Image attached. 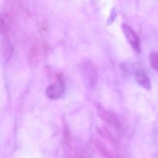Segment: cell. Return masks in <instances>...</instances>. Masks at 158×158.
Listing matches in <instances>:
<instances>
[{"label": "cell", "instance_id": "6da1fadb", "mask_svg": "<svg viewBox=\"0 0 158 158\" xmlns=\"http://www.w3.org/2000/svg\"><path fill=\"white\" fill-rule=\"evenodd\" d=\"M80 71L85 85L88 88L94 87L98 79L97 69L95 65L89 60H86L80 66Z\"/></svg>", "mask_w": 158, "mask_h": 158}, {"label": "cell", "instance_id": "7a4b0ae2", "mask_svg": "<svg viewBox=\"0 0 158 158\" xmlns=\"http://www.w3.org/2000/svg\"><path fill=\"white\" fill-rule=\"evenodd\" d=\"M97 110L98 117H100L103 122L107 123L109 126L112 127L114 129L117 130V131H122L123 127H122L121 123H120V120H119L118 117H117L115 114H113L110 111L106 110L105 108L102 107L100 105L97 106Z\"/></svg>", "mask_w": 158, "mask_h": 158}, {"label": "cell", "instance_id": "3957f363", "mask_svg": "<svg viewBox=\"0 0 158 158\" xmlns=\"http://www.w3.org/2000/svg\"><path fill=\"white\" fill-rule=\"evenodd\" d=\"M122 29L124 33L125 37L129 42L131 46H132L133 49L136 51V52H140V39H139L137 34L134 32V29H132L131 26L129 25L123 23L122 25Z\"/></svg>", "mask_w": 158, "mask_h": 158}, {"label": "cell", "instance_id": "277c9868", "mask_svg": "<svg viewBox=\"0 0 158 158\" xmlns=\"http://www.w3.org/2000/svg\"><path fill=\"white\" fill-rule=\"evenodd\" d=\"M40 60V49L38 44H33L30 47L28 53V62L29 66L35 67L38 66Z\"/></svg>", "mask_w": 158, "mask_h": 158}, {"label": "cell", "instance_id": "5b68a950", "mask_svg": "<svg viewBox=\"0 0 158 158\" xmlns=\"http://www.w3.org/2000/svg\"><path fill=\"white\" fill-rule=\"evenodd\" d=\"M63 87L61 84H52L47 87L46 95L50 100H58L63 96Z\"/></svg>", "mask_w": 158, "mask_h": 158}, {"label": "cell", "instance_id": "8992f818", "mask_svg": "<svg viewBox=\"0 0 158 158\" xmlns=\"http://www.w3.org/2000/svg\"><path fill=\"white\" fill-rule=\"evenodd\" d=\"M135 78L137 83L140 86L146 89L147 90H150L151 89V80L144 70H143V69L137 70L135 73Z\"/></svg>", "mask_w": 158, "mask_h": 158}, {"label": "cell", "instance_id": "52a82bcc", "mask_svg": "<svg viewBox=\"0 0 158 158\" xmlns=\"http://www.w3.org/2000/svg\"><path fill=\"white\" fill-rule=\"evenodd\" d=\"M12 20L10 15L6 12L1 13V32L2 34H7L10 31Z\"/></svg>", "mask_w": 158, "mask_h": 158}, {"label": "cell", "instance_id": "ba28073f", "mask_svg": "<svg viewBox=\"0 0 158 158\" xmlns=\"http://www.w3.org/2000/svg\"><path fill=\"white\" fill-rule=\"evenodd\" d=\"M97 130H98L99 134L101 135V137H103V138L106 139V140L112 145H114V146L115 147L117 146V140H116L115 137L110 134V132L108 130L105 129V128H102V127L97 128Z\"/></svg>", "mask_w": 158, "mask_h": 158}, {"label": "cell", "instance_id": "9c48e42d", "mask_svg": "<svg viewBox=\"0 0 158 158\" xmlns=\"http://www.w3.org/2000/svg\"><path fill=\"white\" fill-rule=\"evenodd\" d=\"M2 51L3 56L6 59H9L12 53V45L8 41L3 40L2 43Z\"/></svg>", "mask_w": 158, "mask_h": 158}, {"label": "cell", "instance_id": "30bf717a", "mask_svg": "<svg viewBox=\"0 0 158 158\" xmlns=\"http://www.w3.org/2000/svg\"><path fill=\"white\" fill-rule=\"evenodd\" d=\"M94 144H95V147L96 148H97V150L99 151V153H100L101 155L104 156V157H112V154H110L109 151H107V149L105 148L104 145H103L101 142L97 140Z\"/></svg>", "mask_w": 158, "mask_h": 158}, {"label": "cell", "instance_id": "8fae6325", "mask_svg": "<svg viewBox=\"0 0 158 158\" xmlns=\"http://www.w3.org/2000/svg\"><path fill=\"white\" fill-rule=\"evenodd\" d=\"M150 63L153 69L158 70V52H152L150 55Z\"/></svg>", "mask_w": 158, "mask_h": 158}]
</instances>
